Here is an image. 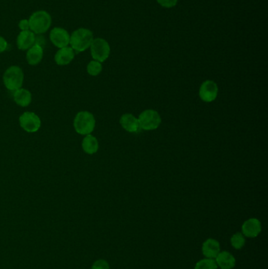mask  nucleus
<instances>
[{
  "mask_svg": "<svg viewBox=\"0 0 268 269\" xmlns=\"http://www.w3.org/2000/svg\"><path fill=\"white\" fill-rule=\"evenodd\" d=\"M18 27L19 29H21V31L30 30L29 20H27V19H22V20H20V22H19L18 24Z\"/></svg>",
  "mask_w": 268,
  "mask_h": 269,
  "instance_id": "24",
  "label": "nucleus"
},
{
  "mask_svg": "<svg viewBox=\"0 0 268 269\" xmlns=\"http://www.w3.org/2000/svg\"><path fill=\"white\" fill-rule=\"evenodd\" d=\"M215 261L217 266L221 269H233L235 267V257L228 251H220Z\"/></svg>",
  "mask_w": 268,
  "mask_h": 269,
  "instance_id": "14",
  "label": "nucleus"
},
{
  "mask_svg": "<svg viewBox=\"0 0 268 269\" xmlns=\"http://www.w3.org/2000/svg\"><path fill=\"white\" fill-rule=\"evenodd\" d=\"M195 269H218V266L215 259L205 258L197 262Z\"/></svg>",
  "mask_w": 268,
  "mask_h": 269,
  "instance_id": "21",
  "label": "nucleus"
},
{
  "mask_svg": "<svg viewBox=\"0 0 268 269\" xmlns=\"http://www.w3.org/2000/svg\"><path fill=\"white\" fill-rule=\"evenodd\" d=\"M158 3L165 8H172L174 7L178 0H158Z\"/></svg>",
  "mask_w": 268,
  "mask_h": 269,
  "instance_id": "23",
  "label": "nucleus"
},
{
  "mask_svg": "<svg viewBox=\"0 0 268 269\" xmlns=\"http://www.w3.org/2000/svg\"><path fill=\"white\" fill-rule=\"evenodd\" d=\"M90 55L93 59L99 62H103L108 59L110 55V47L106 39L96 38L92 41L90 45Z\"/></svg>",
  "mask_w": 268,
  "mask_h": 269,
  "instance_id": "6",
  "label": "nucleus"
},
{
  "mask_svg": "<svg viewBox=\"0 0 268 269\" xmlns=\"http://www.w3.org/2000/svg\"><path fill=\"white\" fill-rule=\"evenodd\" d=\"M75 51L71 47H65L60 48L54 55V61L57 65H67L72 62L75 58Z\"/></svg>",
  "mask_w": 268,
  "mask_h": 269,
  "instance_id": "12",
  "label": "nucleus"
},
{
  "mask_svg": "<svg viewBox=\"0 0 268 269\" xmlns=\"http://www.w3.org/2000/svg\"><path fill=\"white\" fill-rule=\"evenodd\" d=\"M96 120L94 115L89 111H80L75 116L73 120L74 129L81 135L90 134L94 132Z\"/></svg>",
  "mask_w": 268,
  "mask_h": 269,
  "instance_id": "3",
  "label": "nucleus"
},
{
  "mask_svg": "<svg viewBox=\"0 0 268 269\" xmlns=\"http://www.w3.org/2000/svg\"><path fill=\"white\" fill-rule=\"evenodd\" d=\"M83 151L88 154H96L99 149V143L96 137L92 134H87L82 141Z\"/></svg>",
  "mask_w": 268,
  "mask_h": 269,
  "instance_id": "18",
  "label": "nucleus"
},
{
  "mask_svg": "<svg viewBox=\"0 0 268 269\" xmlns=\"http://www.w3.org/2000/svg\"><path fill=\"white\" fill-rule=\"evenodd\" d=\"M7 47H8L7 41L3 37L0 36V54L3 53L4 51H6Z\"/></svg>",
  "mask_w": 268,
  "mask_h": 269,
  "instance_id": "25",
  "label": "nucleus"
},
{
  "mask_svg": "<svg viewBox=\"0 0 268 269\" xmlns=\"http://www.w3.org/2000/svg\"><path fill=\"white\" fill-rule=\"evenodd\" d=\"M2 80L6 89L15 92L22 87L24 82L23 70L18 65H12L5 71Z\"/></svg>",
  "mask_w": 268,
  "mask_h": 269,
  "instance_id": "4",
  "label": "nucleus"
},
{
  "mask_svg": "<svg viewBox=\"0 0 268 269\" xmlns=\"http://www.w3.org/2000/svg\"><path fill=\"white\" fill-rule=\"evenodd\" d=\"M121 127L128 133H137L140 129V124L137 117L131 114H125L122 115L120 119Z\"/></svg>",
  "mask_w": 268,
  "mask_h": 269,
  "instance_id": "15",
  "label": "nucleus"
},
{
  "mask_svg": "<svg viewBox=\"0 0 268 269\" xmlns=\"http://www.w3.org/2000/svg\"><path fill=\"white\" fill-rule=\"evenodd\" d=\"M33 96L29 90L19 88L14 93V100L18 106L27 107L31 104Z\"/></svg>",
  "mask_w": 268,
  "mask_h": 269,
  "instance_id": "17",
  "label": "nucleus"
},
{
  "mask_svg": "<svg viewBox=\"0 0 268 269\" xmlns=\"http://www.w3.org/2000/svg\"><path fill=\"white\" fill-rule=\"evenodd\" d=\"M219 93V88L213 80L203 82L199 89V97L203 102H212L216 99Z\"/></svg>",
  "mask_w": 268,
  "mask_h": 269,
  "instance_id": "8",
  "label": "nucleus"
},
{
  "mask_svg": "<svg viewBox=\"0 0 268 269\" xmlns=\"http://www.w3.org/2000/svg\"><path fill=\"white\" fill-rule=\"evenodd\" d=\"M94 40V36L90 29L80 28L74 31L70 36V47L75 53H80L88 50Z\"/></svg>",
  "mask_w": 268,
  "mask_h": 269,
  "instance_id": "1",
  "label": "nucleus"
},
{
  "mask_svg": "<svg viewBox=\"0 0 268 269\" xmlns=\"http://www.w3.org/2000/svg\"><path fill=\"white\" fill-rule=\"evenodd\" d=\"M231 243L234 249L241 250L246 245V237L244 236L242 232L235 233L232 235Z\"/></svg>",
  "mask_w": 268,
  "mask_h": 269,
  "instance_id": "19",
  "label": "nucleus"
},
{
  "mask_svg": "<svg viewBox=\"0 0 268 269\" xmlns=\"http://www.w3.org/2000/svg\"><path fill=\"white\" fill-rule=\"evenodd\" d=\"M50 39L56 47L62 48L70 45V35L68 31L63 28L55 27L50 33Z\"/></svg>",
  "mask_w": 268,
  "mask_h": 269,
  "instance_id": "9",
  "label": "nucleus"
},
{
  "mask_svg": "<svg viewBox=\"0 0 268 269\" xmlns=\"http://www.w3.org/2000/svg\"><path fill=\"white\" fill-rule=\"evenodd\" d=\"M109 264L104 259H98L94 261L91 266V269H109Z\"/></svg>",
  "mask_w": 268,
  "mask_h": 269,
  "instance_id": "22",
  "label": "nucleus"
},
{
  "mask_svg": "<svg viewBox=\"0 0 268 269\" xmlns=\"http://www.w3.org/2000/svg\"><path fill=\"white\" fill-rule=\"evenodd\" d=\"M43 57V48L39 45L34 44L27 50L26 61L30 65H37L41 62Z\"/></svg>",
  "mask_w": 268,
  "mask_h": 269,
  "instance_id": "16",
  "label": "nucleus"
},
{
  "mask_svg": "<svg viewBox=\"0 0 268 269\" xmlns=\"http://www.w3.org/2000/svg\"><path fill=\"white\" fill-rule=\"evenodd\" d=\"M202 253L206 258L215 259L217 255L220 252V244L218 241L214 239H208L203 243Z\"/></svg>",
  "mask_w": 268,
  "mask_h": 269,
  "instance_id": "13",
  "label": "nucleus"
},
{
  "mask_svg": "<svg viewBox=\"0 0 268 269\" xmlns=\"http://www.w3.org/2000/svg\"><path fill=\"white\" fill-rule=\"evenodd\" d=\"M29 22L30 30L35 34L41 35L52 26V16L45 10H38L30 16Z\"/></svg>",
  "mask_w": 268,
  "mask_h": 269,
  "instance_id": "2",
  "label": "nucleus"
},
{
  "mask_svg": "<svg viewBox=\"0 0 268 269\" xmlns=\"http://www.w3.org/2000/svg\"><path fill=\"white\" fill-rule=\"evenodd\" d=\"M103 71V65L102 63L99 61H90L88 63V66H87V72L89 75L92 76V77H96V76L99 75V74Z\"/></svg>",
  "mask_w": 268,
  "mask_h": 269,
  "instance_id": "20",
  "label": "nucleus"
},
{
  "mask_svg": "<svg viewBox=\"0 0 268 269\" xmlns=\"http://www.w3.org/2000/svg\"><path fill=\"white\" fill-rule=\"evenodd\" d=\"M19 124L23 130L27 133H34L41 127V120L33 112H25L19 117Z\"/></svg>",
  "mask_w": 268,
  "mask_h": 269,
  "instance_id": "7",
  "label": "nucleus"
},
{
  "mask_svg": "<svg viewBox=\"0 0 268 269\" xmlns=\"http://www.w3.org/2000/svg\"><path fill=\"white\" fill-rule=\"evenodd\" d=\"M36 35L31 30L21 31L17 37V46L19 50L26 51L35 44Z\"/></svg>",
  "mask_w": 268,
  "mask_h": 269,
  "instance_id": "11",
  "label": "nucleus"
},
{
  "mask_svg": "<svg viewBox=\"0 0 268 269\" xmlns=\"http://www.w3.org/2000/svg\"><path fill=\"white\" fill-rule=\"evenodd\" d=\"M140 129L145 131L158 129L161 124L160 114L154 110H145L138 117Z\"/></svg>",
  "mask_w": 268,
  "mask_h": 269,
  "instance_id": "5",
  "label": "nucleus"
},
{
  "mask_svg": "<svg viewBox=\"0 0 268 269\" xmlns=\"http://www.w3.org/2000/svg\"><path fill=\"white\" fill-rule=\"evenodd\" d=\"M262 225L260 220L256 218H250L246 220L242 226V233L244 236L254 239L260 234Z\"/></svg>",
  "mask_w": 268,
  "mask_h": 269,
  "instance_id": "10",
  "label": "nucleus"
}]
</instances>
